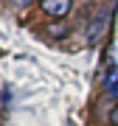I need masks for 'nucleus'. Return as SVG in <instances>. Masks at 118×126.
Returning a JSON list of instances; mask_svg holds the SVG:
<instances>
[{
  "instance_id": "7ed1b4c3",
  "label": "nucleus",
  "mask_w": 118,
  "mask_h": 126,
  "mask_svg": "<svg viewBox=\"0 0 118 126\" xmlns=\"http://www.w3.org/2000/svg\"><path fill=\"white\" fill-rule=\"evenodd\" d=\"M65 34H68V25H62V23H59V25H51V36L59 39V36H65Z\"/></svg>"
},
{
  "instance_id": "20e7f679",
  "label": "nucleus",
  "mask_w": 118,
  "mask_h": 126,
  "mask_svg": "<svg viewBox=\"0 0 118 126\" xmlns=\"http://www.w3.org/2000/svg\"><path fill=\"white\" fill-rule=\"evenodd\" d=\"M110 123H113V126H118V107L110 112Z\"/></svg>"
},
{
  "instance_id": "f257e3e1",
  "label": "nucleus",
  "mask_w": 118,
  "mask_h": 126,
  "mask_svg": "<svg viewBox=\"0 0 118 126\" xmlns=\"http://www.w3.org/2000/svg\"><path fill=\"white\" fill-rule=\"evenodd\" d=\"M110 17H113V6H104L101 14L90 23V31H87V45H98L107 34V25H110Z\"/></svg>"
},
{
  "instance_id": "f03ea898",
  "label": "nucleus",
  "mask_w": 118,
  "mask_h": 126,
  "mask_svg": "<svg viewBox=\"0 0 118 126\" xmlns=\"http://www.w3.org/2000/svg\"><path fill=\"white\" fill-rule=\"evenodd\" d=\"M39 9L54 20H62L68 17V11L73 9V0H39Z\"/></svg>"
},
{
  "instance_id": "39448f33",
  "label": "nucleus",
  "mask_w": 118,
  "mask_h": 126,
  "mask_svg": "<svg viewBox=\"0 0 118 126\" xmlns=\"http://www.w3.org/2000/svg\"><path fill=\"white\" fill-rule=\"evenodd\" d=\"M70 126H73V123H70Z\"/></svg>"
}]
</instances>
